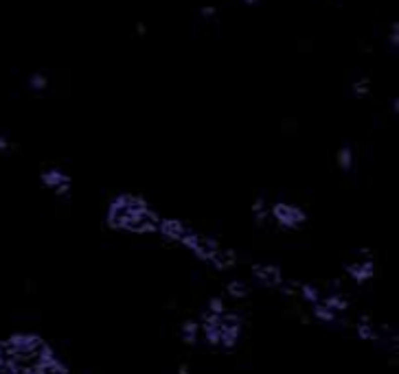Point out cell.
Instances as JSON below:
<instances>
[{"label":"cell","mask_w":399,"mask_h":374,"mask_svg":"<svg viewBox=\"0 0 399 374\" xmlns=\"http://www.w3.org/2000/svg\"><path fill=\"white\" fill-rule=\"evenodd\" d=\"M397 31H399V27H397V22H395V24H392V33L388 37V40L392 42V48H397Z\"/></svg>","instance_id":"cell-6"},{"label":"cell","mask_w":399,"mask_h":374,"mask_svg":"<svg viewBox=\"0 0 399 374\" xmlns=\"http://www.w3.org/2000/svg\"><path fill=\"white\" fill-rule=\"evenodd\" d=\"M353 92H356V97H364V94L371 92V79L369 77H362L360 81L353 84Z\"/></svg>","instance_id":"cell-3"},{"label":"cell","mask_w":399,"mask_h":374,"mask_svg":"<svg viewBox=\"0 0 399 374\" xmlns=\"http://www.w3.org/2000/svg\"><path fill=\"white\" fill-rule=\"evenodd\" d=\"M242 3H244V5H257L259 0H242Z\"/></svg>","instance_id":"cell-7"},{"label":"cell","mask_w":399,"mask_h":374,"mask_svg":"<svg viewBox=\"0 0 399 374\" xmlns=\"http://www.w3.org/2000/svg\"><path fill=\"white\" fill-rule=\"evenodd\" d=\"M200 14H202V18H206V20H208V18H213L215 14H217V9H215V7H202Z\"/></svg>","instance_id":"cell-5"},{"label":"cell","mask_w":399,"mask_h":374,"mask_svg":"<svg viewBox=\"0 0 399 374\" xmlns=\"http://www.w3.org/2000/svg\"><path fill=\"white\" fill-rule=\"evenodd\" d=\"M42 180H44V184H48V186H62V184H66L68 182V177L62 173V171H46V173L42 175Z\"/></svg>","instance_id":"cell-2"},{"label":"cell","mask_w":399,"mask_h":374,"mask_svg":"<svg viewBox=\"0 0 399 374\" xmlns=\"http://www.w3.org/2000/svg\"><path fill=\"white\" fill-rule=\"evenodd\" d=\"M351 160H353V156H351V147H342V149H340V154H338V162H340V167H342V169H349V167H351Z\"/></svg>","instance_id":"cell-4"},{"label":"cell","mask_w":399,"mask_h":374,"mask_svg":"<svg viewBox=\"0 0 399 374\" xmlns=\"http://www.w3.org/2000/svg\"><path fill=\"white\" fill-rule=\"evenodd\" d=\"M27 86H29V90H33V92H42L48 88V79H46V74H42V72H33L29 77Z\"/></svg>","instance_id":"cell-1"}]
</instances>
